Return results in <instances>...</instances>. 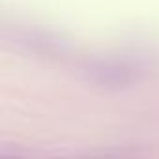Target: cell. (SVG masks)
Returning a JSON list of instances; mask_svg holds the SVG:
<instances>
[{
  "instance_id": "6da1fadb",
  "label": "cell",
  "mask_w": 159,
  "mask_h": 159,
  "mask_svg": "<svg viewBox=\"0 0 159 159\" xmlns=\"http://www.w3.org/2000/svg\"><path fill=\"white\" fill-rule=\"evenodd\" d=\"M92 73H96V81L99 84H105V86H124L125 83H129V71L124 69L122 66H109V64H103L99 67H94Z\"/></svg>"
}]
</instances>
